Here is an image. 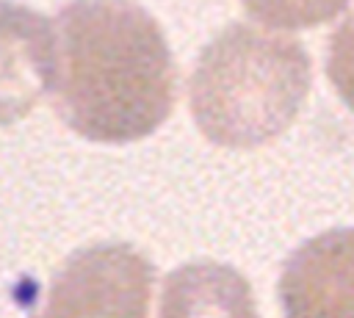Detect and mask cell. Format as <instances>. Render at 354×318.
Masks as SVG:
<instances>
[{"label":"cell","instance_id":"1","mask_svg":"<svg viewBox=\"0 0 354 318\" xmlns=\"http://www.w3.org/2000/svg\"><path fill=\"white\" fill-rule=\"evenodd\" d=\"M55 22L53 105L77 135L138 141L174 108V64L160 25L133 0H72Z\"/></svg>","mask_w":354,"mask_h":318},{"label":"cell","instance_id":"4","mask_svg":"<svg viewBox=\"0 0 354 318\" xmlns=\"http://www.w3.org/2000/svg\"><path fill=\"white\" fill-rule=\"evenodd\" d=\"M282 318H354V227L304 241L279 274Z\"/></svg>","mask_w":354,"mask_h":318},{"label":"cell","instance_id":"5","mask_svg":"<svg viewBox=\"0 0 354 318\" xmlns=\"http://www.w3.org/2000/svg\"><path fill=\"white\" fill-rule=\"evenodd\" d=\"M55 22L19 3L0 0V127L33 111L55 83Z\"/></svg>","mask_w":354,"mask_h":318},{"label":"cell","instance_id":"6","mask_svg":"<svg viewBox=\"0 0 354 318\" xmlns=\"http://www.w3.org/2000/svg\"><path fill=\"white\" fill-rule=\"evenodd\" d=\"M158 318H260V312L241 271L216 260H196L163 279Z\"/></svg>","mask_w":354,"mask_h":318},{"label":"cell","instance_id":"3","mask_svg":"<svg viewBox=\"0 0 354 318\" xmlns=\"http://www.w3.org/2000/svg\"><path fill=\"white\" fill-rule=\"evenodd\" d=\"M152 265L127 243L72 252L53 274L33 318H149Z\"/></svg>","mask_w":354,"mask_h":318},{"label":"cell","instance_id":"7","mask_svg":"<svg viewBox=\"0 0 354 318\" xmlns=\"http://www.w3.org/2000/svg\"><path fill=\"white\" fill-rule=\"evenodd\" d=\"M249 17L268 28L299 30L329 22L340 11H346L348 0H241Z\"/></svg>","mask_w":354,"mask_h":318},{"label":"cell","instance_id":"8","mask_svg":"<svg viewBox=\"0 0 354 318\" xmlns=\"http://www.w3.org/2000/svg\"><path fill=\"white\" fill-rule=\"evenodd\" d=\"M326 77L343 105L354 113V0H348L340 22L329 36Z\"/></svg>","mask_w":354,"mask_h":318},{"label":"cell","instance_id":"2","mask_svg":"<svg viewBox=\"0 0 354 318\" xmlns=\"http://www.w3.org/2000/svg\"><path fill=\"white\" fill-rule=\"evenodd\" d=\"M310 86L313 64L301 41L232 22L199 53L188 77V108L207 141L254 149L296 122Z\"/></svg>","mask_w":354,"mask_h":318}]
</instances>
